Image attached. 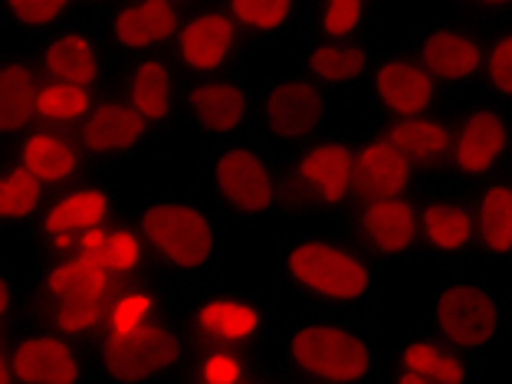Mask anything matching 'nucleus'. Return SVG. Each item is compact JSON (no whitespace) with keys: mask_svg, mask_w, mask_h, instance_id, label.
<instances>
[{"mask_svg":"<svg viewBox=\"0 0 512 384\" xmlns=\"http://www.w3.org/2000/svg\"><path fill=\"white\" fill-rule=\"evenodd\" d=\"M417 237L437 256H460L476 247L473 214L453 197H427L417 204Z\"/></svg>","mask_w":512,"mask_h":384,"instance_id":"obj_28","label":"nucleus"},{"mask_svg":"<svg viewBox=\"0 0 512 384\" xmlns=\"http://www.w3.org/2000/svg\"><path fill=\"white\" fill-rule=\"evenodd\" d=\"M188 14L191 7L181 4V0H125L106 14L102 33H106L109 46L122 53H161L171 50Z\"/></svg>","mask_w":512,"mask_h":384,"instance_id":"obj_16","label":"nucleus"},{"mask_svg":"<svg viewBox=\"0 0 512 384\" xmlns=\"http://www.w3.org/2000/svg\"><path fill=\"white\" fill-rule=\"evenodd\" d=\"M119 279L92 256L69 253V256H50L40 260L37 273V299H99L106 302Z\"/></svg>","mask_w":512,"mask_h":384,"instance_id":"obj_25","label":"nucleus"},{"mask_svg":"<svg viewBox=\"0 0 512 384\" xmlns=\"http://www.w3.org/2000/svg\"><path fill=\"white\" fill-rule=\"evenodd\" d=\"M483 76L493 96L512 102V30L496 33L483 43Z\"/></svg>","mask_w":512,"mask_h":384,"instance_id":"obj_40","label":"nucleus"},{"mask_svg":"<svg viewBox=\"0 0 512 384\" xmlns=\"http://www.w3.org/2000/svg\"><path fill=\"white\" fill-rule=\"evenodd\" d=\"M112 217H119V201H115V191L106 181L86 178L73 184V188L56 191L50 204H46V211L40 214L37 227L30 230L37 237L40 260L76 253L79 237L109 224Z\"/></svg>","mask_w":512,"mask_h":384,"instance_id":"obj_7","label":"nucleus"},{"mask_svg":"<svg viewBox=\"0 0 512 384\" xmlns=\"http://www.w3.org/2000/svg\"><path fill=\"white\" fill-rule=\"evenodd\" d=\"M17 319V283L7 270H0V332H10Z\"/></svg>","mask_w":512,"mask_h":384,"instance_id":"obj_41","label":"nucleus"},{"mask_svg":"<svg viewBox=\"0 0 512 384\" xmlns=\"http://www.w3.org/2000/svg\"><path fill=\"white\" fill-rule=\"evenodd\" d=\"M119 96L132 106L151 132H168L184 112V89L178 86V66L168 53L132 56L122 73Z\"/></svg>","mask_w":512,"mask_h":384,"instance_id":"obj_14","label":"nucleus"},{"mask_svg":"<svg viewBox=\"0 0 512 384\" xmlns=\"http://www.w3.org/2000/svg\"><path fill=\"white\" fill-rule=\"evenodd\" d=\"M7 358L17 384H96L92 348L60 339L33 322L10 335Z\"/></svg>","mask_w":512,"mask_h":384,"instance_id":"obj_12","label":"nucleus"},{"mask_svg":"<svg viewBox=\"0 0 512 384\" xmlns=\"http://www.w3.org/2000/svg\"><path fill=\"white\" fill-rule=\"evenodd\" d=\"M191 342L184 325L168 316L132 332H112L92 345L96 384H161L188 362Z\"/></svg>","mask_w":512,"mask_h":384,"instance_id":"obj_4","label":"nucleus"},{"mask_svg":"<svg viewBox=\"0 0 512 384\" xmlns=\"http://www.w3.org/2000/svg\"><path fill=\"white\" fill-rule=\"evenodd\" d=\"M7 345H10V332H0V358L7 355Z\"/></svg>","mask_w":512,"mask_h":384,"instance_id":"obj_43","label":"nucleus"},{"mask_svg":"<svg viewBox=\"0 0 512 384\" xmlns=\"http://www.w3.org/2000/svg\"><path fill=\"white\" fill-rule=\"evenodd\" d=\"M109 40L92 20H73L33 46V63L50 83H69L102 92L109 73Z\"/></svg>","mask_w":512,"mask_h":384,"instance_id":"obj_10","label":"nucleus"},{"mask_svg":"<svg viewBox=\"0 0 512 384\" xmlns=\"http://www.w3.org/2000/svg\"><path fill=\"white\" fill-rule=\"evenodd\" d=\"M247 384H276V381H273V378H266L263 371H260V375H253V378H250Z\"/></svg>","mask_w":512,"mask_h":384,"instance_id":"obj_44","label":"nucleus"},{"mask_svg":"<svg viewBox=\"0 0 512 384\" xmlns=\"http://www.w3.org/2000/svg\"><path fill=\"white\" fill-rule=\"evenodd\" d=\"M302 66L316 86H352L371 73V56L358 40H309Z\"/></svg>","mask_w":512,"mask_h":384,"instance_id":"obj_31","label":"nucleus"},{"mask_svg":"<svg viewBox=\"0 0 512 384\" xmlns=\"http://www.w3.org/2000/svg\"><path fill=\"white\" fill-rule=\"evenodd\" d=\"M184 112L201 135L220 142H237L247 132L256 115V96L247 79L237 73H220L207 79H194L184 89Z\"/></svg>","mask_w":512,"mask_h":384,"instance_id":"obj_13","label":"nucleus"},{"mask_svg":"<svg viewBox=\"0 0 512 384\" xmlns=\"http://www.w3.org/2000/svg\"><path fill=\"white\" fill-rule=\"evenodd\" d=\"M0 14L14 30L43 40L66 23L79 20V4L73 0H7V4H0Z\"/></svg>","mask_w":512,"mask_h":384,"instance_id":"obj_37","label":"nucleus"},{"mask_svg":"<svg viewBox=\"0 0 512 384\" xmlns=\"http://www.w3.org/2000/svg\"><path fill=\"white\" fill-rule=\"evenodd\" d=\"M253 375H260L253 352L220 345H191L188 362L181 368L184 384H247Z\"/></svg>","mask_w":512,"mask_h":384,"instance_id":"obj_34","label":"nucleus"},{"mask_svg":"<svg viewBox=\"0 0 512 384\" xmlns=\"http://www.w3.org/2000/svg\"><path fill=\"white\" fill-rule=\"evenodd\" d=\"M53 191H46L40 181H33L27 171L14 161L0 165V230L4 227H37L40 214L50 204Z\"/></svg>","mask_w":512,"mask_h":384,"instance_id":"obj_35","label":"nucleus"},{"mask_svg":"<svg viewBox=\"0 0 512 384\" xmlns=\"http://www.w3.org/2000/svg\"><path fill=\"white\" fill-rule=\"evenodd\" d=\"M243 53V33L227 14V7H197L184 17L178 37L171 43V63L178 73H188L194 79L230 73Z\"/></svg>","mask_w":512,"mask_h":384,"instance_id":"obj_11","label":"nucleus"},{"mask_svg":"<svg viewBox=\"0 0 512 384\" xmlns=\"http://www.w3.org/2000/svg\"><path fill=\"white\" fill-rule=\"evenodd\" d=\"M279 276L299 296L322 302V306H368L375 296L371 263L339 240H289L279 250Z\"/></svg>","mask_w":512,"mask_h":384,"instance_id":"obj_2","label":"nucleus"},{"mask_svg":"<svg viewBox=\"0 0 512 384\" xmlns=\"http://www.w3.org/2000/svg\"><path fill=\"white\" fill-rule=\"evenodd\" d=\"M414 165L384 132L355 142V197L358 201H394L407 197L414 184Z\"/></svg>","mask_w":512,"mask_h":384,"instance_id":"obj_23","label":"nucleus"},{"mask_svg":"<svg viewBox=\"0 0 512 384\" xmlns=\"http://www.w3.org/2000/svg\"><path fill=\"white\" fill-rule=\"evenodd\" d=\"M76 253L99 260L115 279H119V283H128V279L155 273V263H151L148 243L142 237V230H138L135 217L132 220H128V217H112L109 224L89 230V234L79 237Z\"/></svg>","mask_w":512,"mask_h":384,"instance_id":"obj_24","label":"nucleus"},{"mask_svg":"<svg viewBox=\"0 0 512 384\" xmlns=\"http://www.w3.org/2000/svg\"><path fill=\"white\" fill-rule=\"evenodd\" d=\"M506 312L493 289L473 279H447L434 293V329L457 352H483L503 332Z\"/></svg>","mask_w":512,"mask_h":384,"instance_id":"obj_8","label":"nucleus"},{"mask_svg":"<svg viewBox=\"0 0 512 384\" xmlns=\"http://www.w3.org/2000/svg\"><path fill=\"white\" fill-rule=\"evenodd\" d=\"M394 368L411 371V375L424 378L430 384H470L473 365L470 358L457 352L444 339H430V335H414V339L401 342L398 362Z\"/></svg>","mask_w":512,"mask_h":384,"instance_id":"obj_30","label":"nucleus"},{"mask_svg":"<svg viewBox=\"0 0 512 384\" xmlns=\"http://www.w3.org/2000/svg\"><path fill=\"white\" fill-rule=\"evenodd\" d=\"M224 7L240 27L243 40L247 37H256V40L279 37V33H286L299 17V7L293 0H230Z\"/></svg>","mask_w":512,"mask_h":384,"instance_id":"obj_38","label":"nucleus"},{"mask_svg":"<svg viewBox=\"0 0 512 384\" xmlns=\"http://www.w3.org/2000/svg\"><path fill=\"white\" fill-rule=\"evenodd\" d=\"M10 161L53 194L92 178V161L79 148L76 135L66 132V128L33 125L30 132H23L14 142Z\"/></svg>","mask_w":512,"mask_h":384,"instance_id":"obj_17","label":"nucleus"},{"mask_svg":"<svg viewBox=\"0 0 512 384\" xmlns=\"http://www.w3.org/2000/svg\"><path fill=\"white\" fill-rule=\"evenodd\" d=\"M204 178L214 201L237 220H263L286 207V171L253 142H220L207 151Z\"/></svg>","mask_w":512,"mask_h":384,"instance_id":"obj_5","label":"nucleus"},{"mask_svg":"<svg viewBox=\"0 0 512 384\" xmlns=\"http://www.w3.org/2000/svg\"><path fill=\"white\" fill-rule=\"evenodd\" d=\"M181 325L191 345L253 352L276 335V306L266 296L247 293V289L207 286L191 299Z\"/></svg>","mask_w":512,"mask_h":384,"instance_id":"obj_6","label":"nucleus"},{"mask_svg":"<svg viewBox=\"0 0 512 384\" xmlns=\"http://www.w3.org/2000/svg\"><path fill=\"white\" fill-rule=\"evenodd\" d=\"M355 237L358 243L384 260H398L417 250V204L411 197L394 201H362L355 211Z\"/></svg>","mask_w":512,"mask_h":384,"instance_id":"obj_22","label":"nucleus"},{"mask_svg":"<svg viewBox=\"0 0 512 384\" xmlns=\"http://www.w3.org/2000/svg\"><path fill=\"white\" fill-rule=\"evenodd\" d=\"M109 302V299H106ZM106 302L99 299H37L33 302V325L92 348L106 335Z\"/></svg>","mask_w":512,"mask_h":384,"instance_id":"obj_29","label":"nucleus"},{"mask_svg":"<svg viewBox=\"0 0 512 384\" xmlns=\"http://www.w3.org/2000/svg\"><path fill=\"white\" fill-rule=\"evenodd\" d=\"M368 89L371 99L391 115V122L430 115L437 106V83L414 56H384L371 66Z\"/></svg>","mask_w":512,"mask_h":384,"instance_id":"obj_20","label":"nucleus"},{"mask_svg":"<svg viewBox=\"0 0 512 384\" xmlns=\"http://www.w3.org/2000/svg\"><path fill=\"white\" fill-rule=\"evenodd\" d=\"M135 224L155 270L188 283H211L224 263V234L211 204L194 194H155L138 207Z\"/></svg>","mask_w":512,"mask_h":384,"instance_id":"obj_1","label":"nucleus"},{"mask_svg":"<svg viewBox=\"0 0 512 384\" xmlns=\"http://www.w3.org/2000/svg\"><path fill=\"white\" fill-rule=\"evenodd\" d=\"M371 17V4L365 0H329L309 10V23L316 40H355V33Z\"/></svg>","mask_w":512,"mask_h":384,"instance_id":"obj_39","label":"nucleus"},{"mask_svg":"<svg viewBox=\"0 0 512 384\" xmlns=\"http://www.w3.org/2000/svg\"><path fill=\"white\" fill-rule=\"evenodd\" d=\"M73 135L92 165L96 161L138 158L155 142V132L138 119L119 92H102L92 112L73 128Z\"/></svg>","mask_w":512,"mask_h":384,"instance_id":"obj_15","label":"nucleus"},{"mask_svg":"<svg viewBox=\"0 0 512 384\" xmlns=\"http://www.w3.org/2000/svg\"><path fill=\"white\" fill-rule=\"evenodd\" d=\"M168 316H174V296L165 279L155 273L128 279V283H119L106 302V335L142 329Z\"/></svg>","mask_w":512,"mask_h":384,"instance_id":"obj_27","label":"nucleus"},{"mask_svg":"<svg viewBox=\"0 0 512 384\" xmlns=\"http://www.w3.org/2000/svg\"><path fill=\"white\" fill-rule=\"evenodd\" d=\"M286 368L309 384H365L378 371V348L339 319H302L283 339Z\"/></svg>","mask_w":512,"mask_h":384,"instance_id":"obj_3","label":"nucleus"},{"mask_svg":"<svg viewBox=\"0 0 512 384\" xmlns=\"http://www.w3.org/2000/svg\"><path fill=\"white\" fill-rule=\"evenodd\" d=\"M355 201V145L312 142L286 168V207H345Z\"/></svg>","mask_w":512,"mask_h":384,"instance_id":"obj_9","label":"nucleus"},{"mask_svg":"<svg viewBox=\"0 0 512 384\" xmlns=\"http://www.w3.org/2000/svg\"><path fill=\"white\" fill-rule=\"evenodd\" d=\"M384 135L398 145L401 155L417 168H440L450 158V122L437 115H417V119H398L384 128Z\"/></svg>","mask_w":512,"mask_h":384,"instance_id":"obj_32","label":"nucleus"},{"mask_svg":"<svg viewBox=\"0 0 512 384\" xmlns=\"http://www.w3.org/2000/svg\"><path fill=\"white\" fill-rule=\"evenodd\" d=\"M181 384H184V381H181Z\"/></svg>","mask_w":512,"mask_h":384,"instance_id":"obj_45","label":"nucleus"},{"mask_svg":"<svg viewBox=\"0 0 512 384\" xmlns=\"http://www.w3.org/2000/svg\"><path fill=\"white\" fill-rule=\"evenodd\" d=\"M40 83L30 53H0V138H20L37 125Z\"/></svg>","mask_w":512,"mask_h":384,"instance_id":"obj_26","label":"nucleus"},{"mask_svg":"<svg viewBox=\"0 0 512 384\" xmlns=\"http://www.w3.org/2000/svg\"><path fill=\"white\" fill-rule=\"evenodd\" d=\"M256 112L279 142H306L325 125V96L309 76H279L260 89Z\"/></svg>","mask_w":512,"mask_h":384,"instance_id":"obj_19","label":"nucleus"},{"mask_svg":"<svg viewBox=\"0 0 512 384\" xmlns=\"http://www.w3.org/2000/svg\"><path fill=\"white\" fill-rule=\"evenodd\" d=\"M391 384H430V381H424V378L411 375V371H401V368H394V371H391Z\"/></svg>","mask_w":512,"mask_h":384,"instance_id":"obj_42","label":"nucleus"},{"mask_svg":"<svg viewBox=\"0 0 512 384\" xmlns=\"http://www.w3.org/2000/svg\"><path fill=\"white\" fill-rule=\"evenodd\" d=\"M99 96L102 92H96V89L50 83V79H43L40 96H37V125L66 128V132H73V128L92 112Z\"/></svg>","mask_w":512,"mask_h":384,"instance_id":"obj_36","label":"nucleus"},{"mask_svg":"<svg viewBox=\"0 0 512 384\" xmlns=\"http://www.w3.org/2000/svg\"><path fill=\"white\" fill-rule=\"evenodd\" d=\"M509 148H512L509 115L499 106H493V102H480V106H470L450 125L447 165L460 178H486L509 155Z\"/></svg>","mask_w":512,"mask_h":384,"instance_id":"obj_18","label":"nucleus"},{"mask_svg":"<svg viewBox=\"0 0 512 384\" xmlns=\"http://www.w3.org/2000/svg\"><path fill=\"white\" fill-rule=\"evenodd\" d=\"M414 60L421 63L430 79L440 83H470L483 73V43L473 30L457 23H434L414 43Z\"/></svg>","mask_w":512,"mask_h":384,"instance_id":"obj_21","label":"nucleus"},{"mask_svg":"<svg viewBox=\"0 0 512 384\" xmlns=\"http://www.w3.org/2000/svg\"><path fill=\"white\" fill-rule=\"evenodd\" d=\"M476 247L490 256H512V181H493L470 204Z\"/></svg>","mask_w":512,"mask_h":384,"instance_id":"obj_33","label":"nucleus"}]
</instances>
